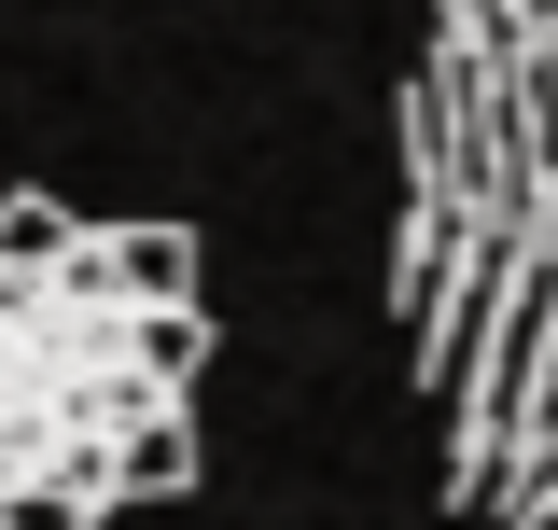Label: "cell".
Wrapping results in <instances>:
<instances>
[{"label": "cell", "instance_id": "7a4b0ae2", "mask_svg": "<svg viewBox=\"0 0 558 530\" xmlns=\"http://www.w3.org/2000/svg\"><path fill=\"white\" fill-rule=\"evenodd\" d=\"M209 377L196 224H84L70 196H0V530H98L182 503Z\"/></svg>", "mask_w": 558, "mask_h": 530}, {"label": "cell", "instance_id": "6da1fadb", "mask_svg": "<svg viewBox=\"0 0 558 530\" xmlns=\"http://www.w3.org/2000/svg\"><path fill=\"white\" fill-rule=\"evenodd\" d=\"M391 335L433 517L558 530V0H418L391 84Z\"/></svg>", "mask_w": 558, "mask_h": 530}]
</instances>
